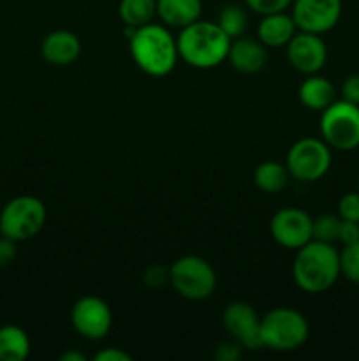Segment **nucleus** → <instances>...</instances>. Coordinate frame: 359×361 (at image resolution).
<instances>
[{"label":"nucleus","instance_id":"obj_1","mask_svg":"<svg viewBox=\"0 0 359 361\" xmlns=\"http://www.w3.org/2000/svg\"><path fill=\"white\" fill-rule=\"evenodd\" d=\"M129 49L132 60L148 76H168L178 63L176 37L164 23H148L134 28L129 37Z\"/></svg>","mask_w":359,"mask_h":361},{"label":"nucleus","instance_id":"obj_2","mask_svg":"<svg viewBox=\"0 0 359 361\" xmlns=\"http://www.w3.org/2000/svg\"><path fill=\"white\" fill-rule=\"evenodd\" d=\"M340 275V252L333 243L312 240L296 250L292 279L301 291L310 295L329 291Z\"/></svg>","mask_w":359,"mask_h":361},{"label":"nucleus","instance_id":"obj_3","mask_svg":"<svg viewBox=\"0 0 359 361\" xmlns=\"http://www.w3.org/2000/svg\"><path fill=\"white\" fill-rule=\"evenodd\" d=\"M232 39L217 21L197 20L182 28L176 37L180 59L196 69H213L227 60Z\"/></svg>","mask_w":359,"mask_h":361},{"label":"nucleus","instance_id":"obj_4","mask_svg":"<svg viewBox=\"0 0 359 361\" xmlns=\"http://www.w3.org/2000/svg\"><path fill=\"white\" fill-rule=\"evenodd\" d=\"M310 326L306 317L291 307H277L260 317L263 348L278 353L296 351L306 342Z\"/></svg>","mask_w":359,"mask_h":361},{"label":"nucleus","instance_id":"obj_5","mask_svg":"<svg viewBox=\"0 0 359 361\" xmlns=\"http://www.w3.org/2000/svg\"><path fill=\"white\" fill-rule=\"evenodd\" d=\"M169 284L182 298L201 302L217 289V274L203 257L183 256L169 267Z\"/></svg>","mask_w":359,"mask_h":361},{"label":"nucleus","instance_id":"obj_6","mask_svg":"<svg viewBox=\"0 0 359 361\" xmlns=\"http://www.w3.org/2000/svg\"><path fill=\"white\" fill-rule=\"evenodd\" d=\"M46 217H48V212L39 197H13L0 212V235L14 242L30 240L42 231Z\"/></svg>","mask_w":359,"mask_h":361},{"label":"nucleus","instance_id":"obj_7","mask_svg":"<svg viewBox=\"0 0 359 361\" xmlns=\"http://www.w3.org/2000/svg\"><path fill=\"white\" fill-rule=\"evenodd\" d=\"M320 136L331 150L352 152L359 147V106L334 101L320 111Z\"/></svg>","mask_w":359,"mask_h":361},{"label":"nucleus","instance_id":"obj_8","mask_svg":"<svg viewBox=\"0 0 359 361\" xmlns=\"http://www.w3.org/2000/svg\"><path fill=\"white\" fill-rule=\"evenodd\" d=\"M331 161H333V155L326 141L319 137H303L289 148L285 166L292 178L313 183L327 175Z\"/></svg>","mask_w":359,"mask_h":361},{"label":"nucleus","instance_id":"obj_9","mask_svg":"<svg viewBox=\"0 0 359 361\" xmlns=\"http://www.w3.org/2000/svg\"><path fill=\"white\" fill-rule=\"evenodd\" d=\"M70 323L76 334L87 341H102L113 326V312L99 296H83L73 305Z\"/></svg>","mask_w":359,"mask_h":361},{"label":"nucleus","instance_id":"obj_10","mask_svg":"<svg viewBox=\"0 0 359 361\" xmlns=\"http://www.w3.org/2000/svg\"><path fill=\"white\" fill-rule=\"evenodd\" d=\"M313 219L301 208L287 207L271 217L270 233L284 249L298 250L313 240Z\"/></svg>","mask_w":359,"mask_h":361},{"label":"nucleus","instance_id":"obj_11","mask_svg":"<svg viewBox=\"0 0 359 361\" xmlns=\"http://www.w3.org/2000/svg\"><path fill=\"white\" fill-rule=\"evenodd\" d=\"M222 324L232 341L246 351L263 349L260 341V316L250 303L231 302L222 312Z\"/></svg>","mask_w":359,"mask_h":361},{"label":"nucleus","instance_id":"obj_12","mask_svg":"<svg viewBox=\"0 0 359 361\" xmlns=\"http://www.w3.org/2000/svg\"><path fill=\"white\" fill-rule=\"evenodd\" d=\"M291 7L298 30L310 34L333 30L341 18V0H294Z\"/></svg>","mask_w":359,"mask_h":361},{"label":"nucleus","instance_id":"obj_13","mask_svg":"<svg viewBox=\"0 0 359 361\" xmlns=\"http://www.w3.org/2000/svg\"><path fill=\"white\" fill-rule=\"evenodd\" d=\"M287 60L298 73L317 74L327 62V46L322 37L310 32H296L294 37L285 46Z\"/></svg>","mask_w":359,"mask_h":361},{"label":"nucleus","instance_id":"obj_14","mask_svg":"<svg viewBox=\"0 0 359 361\" xmlns=\"http://www.w3.org/2000/svg\"><path fill=\"white\" fill-rule=\"evenodd\" d=\"M227 60L241 74H256L264 69L267 62V51L266 46L259 41V39L250 37H236L231 41V48H229Z\"/></svg>","mask_w":359,"mask_h":361},{"label":"nucleus","instance_id":"obj_15","mask_svg":"<svg viewBox=\"0 0 359 361\" xmlns=\"http://www.w3.org/2000/svg\"><path fill=\"white\" fill-rule=\"evenodd\" d=\"M41 55L51 66H70L81 55V41L74 32H49L41 42Z\"/></svg>","mask_w":359,"mask_h":361},{"label":"nucleus","instance_id":"obj_16","mask_svg":"<svg viewBox=\"0 0 359 361\" xmlns=\"http://www.w3.org/2000/svg\"><path fill=\"white\" fill-rule=\"evenodd\" d=\"M296 32H298V27H296L291 14H287L285 11L284 13L264 14L263 20L257 25V39L266 48L287 46L289 41L294 37Z\"/></svg>","mask_w":359,"mask_h":361},{"label":"nucleus","instance_id":"obj_17","mask_svg":"<svg viewBox=\"0 0 359 361\" xmlns=\"http://www.w3.org/2000/svg\"><path fill=\"white\" fill-rule=\"evenodd\" d=\"M203 2L201 0H157V18L171 28H185L201 20Z\"/></svg>","mask_w":359,"mask_h":361},{"label":"nucleus","instance_id":"obj_18","mask_svg":"<svg viewBox=\"0 0 359 361\" xmlns=\"http://www.w3.org/2000/svg\"><path fill=\"white\" fill-rule=\"evenodd\" d=\"M298 97L305 108L320 113L336 101V90L327 78L319 76L317 73L306 76V80L299 85Z\"/></svg>","mask_w":359,"mask_h":361},{"label":"nucleus","instance_id":"obj_19","mask_svg":"<svg viewBox=\"0 0 359 361\" xmlns=\"http://www.w3.org/2000/svg\"><path fill=\"white\" fill-rule=\"evenodd\" d=\"M30 355V338L23 328L6 324L0 328V361H23Z\"/></svg>","mask_w":359,"mask_h":361},{"label":"nucleus","instance_id":"obj_20","mask_svg":"<svg viewBox=\"0 0 359 361\" xmlns=\"http://www.w3.org/2000/svg\"><path fill=\"white\" fill-rule=\"evenodd\" d=\"M289 178H291V173H289L287 166L277 161L260 162L253 173V182H256L257 189L266 194L282 192L287 187Z\"/></svg>","mask_w":359,"mask_h":361},{"label":"nucleus","instance_id":"obj_21","mask_svg":"<svg viewBox=\"0 0 359 361\" xmlns=\"http://www.w3.org/2000/svg\"><path fill=\"white\" fill-rule=\"evenodd\" d=\"M118 16L125 27L139 28L157 16V0H120Z\"/></svg>","mask_w":359,"mask_h":361},{"label":"nucleus","instance_id":"obj_22","mask_svg":"<svg viewBox=\"0 0 359 361\" xmlns=\"http://www.w3.org/2000/svg\"><path fill=\"white\" fill-rule=\"evenodd\" d=\"M217 23L229 37L236 39L245 34L246 25H248V16H246V11L241 6H238V4H227L218 13Z\"/></svg>","mask_w":359,"mask_h":361},{"label":"nucleus","instance_id":"obj_23","mask_svg":"<svg viewBox=\"0 0 359 361\" xmlns=\"http://www.w3.org/2000/svg\"><path fill=\"white\" fill-rule=\"evenodd\" d=\"M341 219L333 214H324L320 217L313 219V240L324 243H336L338 233H340Z\"/></svg>","mask_w":359,"mask_h":361},{"label":"nucleus","instance_id":"obj_24","mask_svg":"<svg viewBox=\"0 0 359 361\" xmlns=\"http://www.w3.org/2000/svg\"><path fill=\"white\" fill-rule=\"evenodd\" d=\"M340 274L352 284H359V242L340 250Z\"/></svg>","mask_w":359,"mask_h":361},{"label":"nucleus","instance_id":"obj_25","mask_svg":"<svg viewBox=\"0 0 359 361\" xmlns=\"http://www.w3.org/2000/svg\"><path fill=\"white\" fill-rule=\"evenodd\" d=\"M294 0H245V6L253 13L260 14H273V13H284L292 6Z\"/></svg>","mask_w":359,"mask_h":361},{"label":"nucleus","instance_id":"obj_26","mask_svg":"<svg viewBox=\"0 0 359 361\" xmlns=\"http://www.w3.org/2000/svg\"><path fill=\"white\" fill-rule=\"evenodd\" d=\"M338 217L344 221L359 222V190L347 192L338 201Z\"/></svg>","mask_w":359,"mask_h":361},{"label":"nucleus","instance_id":"obj_27","mask_svg":"<svg viewBox=\"0 0 359 361\" xmlns=\"http://www.w3.org/2000/svg\"><path fill=\"white\" fill-rule=\"evenodd\" d=\"M143 281L148 288L158 289L162 286L169 284V268L160 267V264H155V267H150L143 275Z\"/></svg>","mask_w":359,"mask_h":361},{"label":"nucleus","instance_id":"obj_28","mask_svg":"<svg viewBox=\"0 0 359 361\" xmlns=\"http://www.w3.org/2000/svg\"><path fill=\"white\" fill-rule=\"evenodd\" d=\"M243 351L245 349L238 344L236 341H227L222 342V344L217 345L215 349V360L217 361H238L243 356Z\"/></svg>","mask_w":359,"mask_h":361},{"label":"nucleus","instance_id":"obj_29","mask_svg":"<svg viewBox=\"0 0 359 361\" xmlns=\"http://www.w3.org/2000/svg\"><path fill=\"white\" fill-rule=\"evenodd\" d=\"M341 99L359 106V74H351L344 80L340 88Z\"/></svg>","mask_w":359,"mask_h":361},{"label":"nucleus","instance_id":"obj_30","mask_svg":"<svg viewBox=\"0 0 359 361\" xmlns=\"http://www.w3.org/2000/svg\"><path fill=\"white\" fill-rule=\"evenodd\" d=\"M359 242V222L344 221L341 219L340 233H338V243L341 245H351V243Z\"/></svg>","mask_w":359,"mask_h":361},{"label":"nucleus","instance_id":"obj_31","mask_svg":"<svg viewBox=\"0 0 359 361\" xmlns=\"http://www.w3.org/2000/svg\"><path fill=\"white\" fill-rule=\"evenodd\" d=\"M16 243L14 240L0 235V268L9 267L16 259Z\"/></svg>","mask_w":359,"mask_h":361},{"label":"nucleus","instance_id":"obj_32","mask_svg":"<svg viewBox=\"0 0 359 361\" xmlns=\"http://www.w3.org/2000/svg\"><path fill=\"white\" fill-rule=\"evenodd\" d=\"M95 361H130V355L118 348H106L94 356Z\"/></svg>","mask_w":359,"mask_h":361},{"label":"nucleus","instance_id":"obj_33","mask_svg":"<svg viewBox=\"0 0 359 361\" xmlns=\"http://www.w3.org/2000/svg\"><path fill=\"white\" fill-rule=\"evenodd\" d=\"M84 360H87V356L80 351H67L60 356V361H84Z\"/></svg>","mask_w":359,"mask_h":361},{"label":"nucleus","instance_id":"obj_34","mask_svg":"<svg viewBox=\"0 0 359 361\" xmlns=\"http://www.w3.org/2000/svg\"><path fill=\"white\" fill-rule=\"evenodd\" d=\"M358 190H359V178H358Z\"/></svg>","mask_w":359,"mask_h":361}]
</instances>
